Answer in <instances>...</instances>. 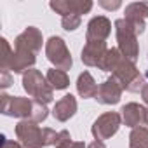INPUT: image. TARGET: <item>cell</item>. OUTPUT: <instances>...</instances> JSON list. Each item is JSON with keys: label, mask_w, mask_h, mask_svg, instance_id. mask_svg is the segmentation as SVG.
Listing matches in <instances>:
<instances>
[{"label": "cell", "mask_w": 148, "mask_h": 148, "mask_svg": "<svg viewBox=\"0 0 148 148\" xmlns=\"http://www.w3.org/2000/svg\"><path fill=\"white\" fill-rule=\"evenodd\" d=\"M131 148H148V129L146 127H134L129 138Z\"/></svg>", "instance_id": "e0dca14e"}, {"label": "cell", "mask_w": 148, "mask_h": 148, "mask_svg": "<svg viewBox=\"0 0 148 148\" xmlns=\"http://www.w3.org/2000/svg\"><path fill=\"white\" fill-rule=\"evenodd\" d=\"M45 54L52 64H56L59 70H70L71 66V56L70 51L61 37H51L45 45Z\"/></svg>", "instance_id": "52a82bcc"}, {"label": "cell", "mask_w": 148, "mask_h": 148, "mask_svg": "<svg viewBox=\"0 0 148 148\" xmlns=\"http://www.w3.org/2000/svg\"><path fill=\"white\" fill-rule=\"evenodd\" d=\"M2 75H4V84H2V86H4V87H7V86H9V82H11V80H9V75H7V73H5V70H4V71H2Z\"/></svg>", "instance_id": "d4e9b609"}, {"label": "cell", "mask_w": 148, "mask_h": 148, "mask_svg": "<svg viewBox=\"0 0 148 148\" xmlns=\"http://www.w3.org/2000/svg\"><path fill=\"white\" fill-rule=\"evenodd\" d=\"M16 51L12 54L11 70L16 73L25 71L28 66L35 64V56L42 49V33L35 26H28L18 38H16Z\"/></svg>", "instance_id": "6da1fadb"}, {"label": "cell", "mask_w": 148, "mask_h": 148, "mask_svg": "<svg viewBox=\"0 0 148 148\" xmlns=\"http://www.w3.org/2000/svg\"><path fill=\"white\" fill-rule=\"evenodd\" d=\"M99 5H101V7H105V9L115 11V9H119V7H120V2H105V0H101Z\"/></svg>", "instance_id": "44dd1931"}, {"label": "cell", "mask_w": 148, "mask_h": 148, "mask_svg": "<svg viewBox=\"0 0 148 148\" xmlns=\"http://www.w3.org/2000/svg\"><path fill=\"white\" fill-rule=\"evenodd\" d=\"M148 18V2H132L125 7V21L136 33L145 32V19Z\"/></svg>", "instance_id": "8fae6325"}, {"label": "cell", "mask_w": 148, "mask_h": 148, "mask_svg": "<svg viewBox=\"0 0 148 148\" xmlns=\"http://www.w3.org/2000/svg\"><path fill=\"white\" fill-rule=\"evenodd\" d=\"M23 86H25L26 92L32 98H35L37 103L45 105V103L52 101V89L38 70H28V73H25Z\"/></svg>", "instance_id": "5b68a950"}, {"label": "cell", "mask_w": 148, "mask_h": 148, "mask_svg": "<svg viewBox=\"0 0 148 148\" xmlns=\"http://www.w3.org/2000/svg\"><path fill=\"white\" fill-rule=\"evenodd\" d=\"M115 30H117L119 51L122 52L124 58H127L131 63H134L138 58V51H139L138 49V33L134 32V28L125 19H117Z\"/></svg>", "instance_id": "277c9868"}, {"label": "cell", "mask_w": 148, "mask_h": 148, "mask_svg": "<svg viewBox=\"0 0 148 148\" xmlns=\"http://www.w3.org/2000/svg\"><path fill=\"white\" fill-rule=\"evenodd\" d=\"M75 112H77V101H75V98H73L71 94H66V96H63V99H59L56 103V106L52 110V115H54V119L64 122L70 117H73Z\"/></svg>", "instance_id": "9a60e30c"}, {"label": "cell", "mask_w": 148, "mask_h": 148, "mask_svg": "<svg viewBox=\"0 0 148 148\" xmlns=\"http://www.w3.org/2000/svg\"><path fill=\"white\" fill-rule=\"evenodd\" d=\"M112 32V23L105 16H96L87 25V40H106Z\"/></svg>", "instance_id": "4fadbf2b"}, {"label": "cell", "mask_w": 148, "mask_h": 148, "mask_svg": "<svg viewBox=\"0 0 148 148\" xmlns=\"http://www.w3.org/2000/svg\"><path fill=\"white\" fill-rule=\"evenodd\" d=\"M2 148H21L16 141H9L5 138H2Z\"/></svg>", "instance_id": "7402d4cb"}, {"label": "cell", "mask_w": 148, "mask_h": 148, "mask_svg": "<svg viewBox=\"0 0 148 148\" xmlns=\"http://www.w3.org/2000/svg\"><path fill=\"white\" fill-rule=\"evenodd\" d=\"M87 148H106V146L103 145V141H99V139H96V141H94V143H91V145H89Z\"/></svg>", "instance_id": "603a6c76"}, {"label": "cell", "mask_w": 148, "mask_h": 148, "mask_svg": "<svg viewBox=\"0 0 148 148\" xmlns=\"http://www.w3.org/2000/svg\"><path fill=\"white\" fill-rule=\"evenodd\" d=\"M37 108V101H30L28 98H11L2 96V113L9 117H28L33 120V113Z\"/></svg>", "instance_id": "8992f818"}, {"label": "cell", "mask_w": 148, "mask_h": 148, "mask_svg": "<svg viewBox=\"0 0 148 148\" xmlns=\"http://www.w3.org/2000/svg\"><path fill=\"white\" fill-rule=\"evenodd\" d=\"M77 91L82 98H96L98 94V86L94 82V79L91 77L89 71H84L82 75L79 77V82H77Z\"/></svg>", "instance_id": "2e32d148"}, {"label": "cell", "mask_w": 148, "mask_h": 148, "mask_svg": "<svg viewBox=\"0 0 148 148\" xmlns=\"http://www.w3.org/2000/svg\"><path fill=\"white\" fill-rule=\"evenodd\" d=\"M61 25H63V28H64V30H68V32H73V30H77V28L80 26V16H77V14L63 16V19H61Z\"/></svg>", "instance_id": "d6986e66"}, {"label": "cell", "mask_w": 148, "mask_h": 148, "mask_svg": "<svg viewBox=\"0 0 148 148\" xmlns=\"http://www.w3.org/2000/svg\"><path fill=\"white\" fill-rule=\"evenodd\" d=\"M54 145H56V148H70V146L73 145V143H71V138H70V132H68V131L58 132V138H56Z\"/></svg>", "instance_id": "ffe728a7"}, {"label": "cell", "mask_w": 148, "mask_h": 148, "mask_svg": "<svg viewBox=\"0 0 148 148\" xmlns=\"http://www.w3.org/2000/svg\"><path fill=\"white\" fill-rule=\"evenodd\" d=\"M51 9L61 16H80L92 9V2L91 0H56V2H51Z\"/></svg>", "instance_id": "30bf717a"}, {"label": "cell", "mask_w": 148, "mask_h": 148, "mask_svg": "<svg viewBox=\"0 0 148 148\" xmlns=\"http://www.w3.org/2000/svg\"><path fill=\"white\" fill-rule=\"evenodd\" d=\"M103 70L112 71L113 73L112 77H115L120 82V86L127 91L134 92V91H139V87L143 86V77L136 70L134 63L124 58L119 49H108V54L103 63Z\"/></svg>", "instance_id": "7a4b0ae2"}, {"label": "cell", "mask_w": 148, "mask_h": 148, "mask_svg": "<svg viewBox=\"0 0 148 148\" xmlns=\"http://www.w3.org/2000/svg\"><path fill=\"white\" fill-rule=\"evenodd\" d=\"M141 96H143L145 103L148 105V84H146V86H143V89H141Z\"/></svg>", "instance_id": "cb8c5ba5"}, {"label": "cell", "mask_w": 148, "mask_h": 148, "mask_svg": "<svg viewBox=\"0 0 148 148\" xmlns=\"http://www.w3.org/2000/svg\"><path fill=\"white\" fill-rule=\"evenodd\" d=\"M106 54H108V49L105 40H87L82 49V61L87 66H98L103 70Z\"/></svg>", "instance_id": "ba28073f"}, {"label": "cell", "mask_w": 148, "mask_h": 148, "mask_svg": "<svg viewBox=\"0 0 148 148\" xmlns=\"http://www.w3.org/2000/svg\"><path fill=\"white\" fill-rule=\"evenodd\" d=\"M16 134L21 143L28 148H42L47 145H54L58 134L52 129H40L33 120H23L16 125Z\"/></svg>", "instance_id": "3957f363"}, {"label": "cell", "mask_w": 148, "mask_h": 148, "mask_svg": "<svg viewBox=\"0 0 148 148\" xmlns=\"http://www.w3.org/2000/svg\"><path fill=\"white\" fill-rule=\"evenodd\" d=\"M122 89H124V87L120 86V82H119L115 77H112V79H108L106 82H103V84L98 87L96 99H98L99 103H103V105H115V103H119V99H120Z\"/></svg>", "instance_id": "7c38bea8"}, {"label": "cell", "mask_w": 148, "mask_h": 148, "mask_svg": "<svg viewBox=\"0 0 148 148\" xmlns=\"http://www.w3.org/2000/svg\"><path fill=\"white\" fill-rule=\"evenodd\" d=\"M47 82H49L54 89H64V87H68V84H70L66 71H63V70H49V71H47Z\"/></svg>", "instance_id": "ac0fdd59"}, {"label": "cell", "mask_w": 148, "mask_h": 148, "mask_svg": "<svg viewBox=\"0 0 148 148\" xmlns=\"http://www.w3.org/2000/svg\"><path fill=\"white\" fill-rule=\"evenodd\" d=\"M70 148H86V146H84V143H73Z\"/></svg>", "instance_id": "484cf974"}, {"label": "cell", "mask_w": 148, "mask_h": 148, "mask_svg": "<svg viewBox=\"0 0 148 148\" xmlns=\"http://www.w3.org/2000/svg\"><path fill=\"white\" fill-rule=\"evenodd\" d=\"M122 117L125 125L129 127H138L139 124H146V117H148V110L143 108L138 103H129L122 108Z\"/></svg>", "instance_id": "5bb4252c"}, {"label": "cell", "mask_w": 148, "mask_h": 148, "mask_svg": "<svg viewBox=\"0 0 148 148\" xmlns=\"http://www.w3.org/2000/svg\"><path fill=\"white\" fill-rule=\"evenodd\" d=\"M119 125H120V115L119 113H105V115H101L96 122H94V125H92V134H94V138L96 139H108L110 136H113L115 132H117V129H119Z\"/></svg>", "instance_id": "9c48e42d"}]
</instances>
